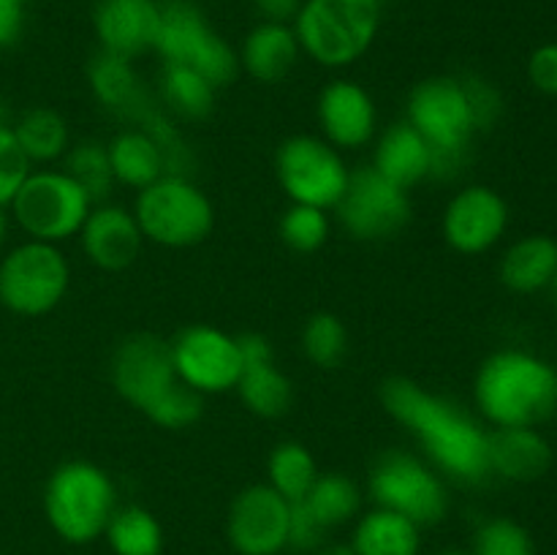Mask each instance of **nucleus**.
Here are the masks:
<instances>
[{
	"mask_svg": "<svg viewBox=\"0 0 557 555\" xmlns=\"http://www.w3.org/2000/svg\"><path fill=\"white\" fill-rule=\"evenodd\" d=\"M335 212L348 237L359 243H384L411 223V196L368 163L351 169L346 194Z\"/></svg>",
	"mask_w": 557,
	"mask_h": 555,
	"instance_id": "nucleus-12",
	"label": "nucleus"
},
{
	"mask_svg": "<svg viewBox=\"0 0 557 555\" xmlns=\"http://www.w3.org/2000/svg\"><path fill=\"white\" fill-rule=\"evenodd\" d=\"M239 69L253 76L261 85H275L283 82L299 63L297 36L292 25L281 22H261L245 36L243 49H239Z\"/></svg>",
	"mask_w": 557,
	"mask_h": 555,
	"instance_id": "nucleus-23",
	"label": "nucleus"
},
{
	"mask_svg": "<svg viewBox=\"0 0 557 555\" xmlns=\"http://www.w3.org/2000/svg\"><path fill=\"white\" fill-rule=\"evenodd\" d=\"M87 79H90L92 98L107 112L117 114L120 120H128L131 125L139 123L152 107H158L152 92L147 90L141 76L136 74L134 60L117 58V54L98 49V54L87 65Z\"/></svg>",
	"mask_w": 557,
	"mask_h": 555,
	"instance_id": "nucleus-20",
	"label": "nucleus"
},
{
	"mask_svg": "<svg viewBox=\"0 0 557 555\" xmlns=\"http://www.w3.org/2000/svg\"><path fill=\"white\" fill-rule=\"evenodd\" d=\"M381 403L386 414L417 439L424 460L444 479L482 484L493 477L490 430L449 397L428 392L411 379H389L381 386Z\"/></svg>",
	"mask_w": 557,
	"mask_h": 555,
	"instance_id": "nucleus-1",
	"label": "nucleus"
},
{
	"mask_svg": "<svg viewBox=\"0 0 557 555\" xmlns=\"http://www.w3.org/2000/svg\"><path fill=\"white\" fill-rule=\"evenodd\" d=\"M406 120L433 150L430 180L451 183L466 174L476 125L457 76H430L419 82L408 96Z\"/></svg>",
	"mask_w": 557,
	"mask_h": 555,
	"instance_id": "nucleus-3",
	"label": "nucleus"
},
{
	"mask_svg": "<svg viewBox=\"0 0 557 555\" xmlns=\"http://www.w3.org/2000/svg\"><path fill=\"white\" fill-rule=\"evenodd\" d=\"M386 0H302L292 27L299 49L324 69H348L368 54Z\"/></svg>",
	"mask_w": 557,
	"mask_h": 555,
	"instance_id": "nucleus-4",
	"label": "nucleus"
},
{
	"mask_svg": "<svg viewBox=\"0 0 557 555\" xmlns=\"http://www.w3.org/2000/svg\"><path fill=\"white\" fill-rule=\"evenodd\" d=\"M256 11L261 14V22H281L292 25L294 16L302 9V0H253Z\"/></svg>",
	"mask_w": 557,
	"mask_h": 555,
	"instance_id": "nucleus-44",
	"label": "nucleus"
},
{
	"mask_svg": "<svg viewBox=\"0 0 557 555\" xmlns=\"http://www.w3.org/2000/svg\"><path fill=\"white\" fill-rule=\"evenodd\" d=\"M25 22V3L20 0H0V49L16 44Z\"/></svg>",
	"mask_w": 557,
	"mask_h": 555,
	"instance_id": "nucleus-43",
	"label": "nucleus"
},
{
	"mask_svg": "<svg viewBox=\"0 0 557 555\" xmlns=\"http://www.w3.org/2000/svg\"><path fill=\"white\" fill-rule=\"evenodd\" d=\"M370 166L395 185H400V188L411 190L419 183H424V180H430L433 150H430L428 141L419 136V131L408 120H400V123L389 125L375 139Z\"/></svg>",
	"mask_w": 557,
	"mask_h": 555,
	"instance_id": "nucleus-22",
	"label": "nucleus"
},
{
	"mask_svg": "<svg viewBox=\"0 0 557 555\" xmlns=\"http://www.w3.org/2000/svg\"><path fill=\"white\" fill-rule=\"evenodd\" d=\"M292 504L270 484H250L228 509V542L239 555H277L288 547Z\"/></svg>",
	"mask_w": 557,
	"mask_h": 555,
	"instance_id": "nucleus-16",
	"label": "nucleus"
},
{
	"mask_svg": "<svg viewBox=\"0 0 557 555\" xmlns=\"http://www.w3.org/2000/svg\"><path fill=\"white\" fill-rule=\"evenodd\" d=\"M370 501L381 509L397 511L419 528L438 526L449 515L446 479L413 452L389 449L373 462L368 473Z\"/></svg>",
	"mask_w": 557,
	"mask_h": 555,
	"instance_id": "nucleus-9",
	"label": "nucleus"
},
{
	"mask_svg": "<svg viewBox=\"0 0 557 555\" xmlns=\"http://www.w3.org/2000/svg\"><path fill=\"white\" fill-rule=\"evenodd\" d=\"M319 555H354L351 544H326V547L315 550Z\"/></svg>",
	"mask_w": 557,
	"mask_h": 555,
	"instance_id": "nucleus-45",
	"label": "nucleus"
},
{
	"mask_svg": "<svg viewBox=\"0 0 557 555\" xmlns=\"http://www.w3.org/2000/svg\"><path fill=\"white\" fill-rule=\"evenodd\" d=\"M63 172L71 174V177L87 190V196H90L96 205L107 201L114 188L112 166H109V152L103 141L85 139L71 145L69 152L63 156Z\"/></svg>",
	"mask_w": 557,
	"mask_h": 555,
	"instance_id": "nucleus-33",
	"label": "nucleus"
},
{
	"mask_svg": "<svg viewBox=\"0 0 557 555\" xmlns=\"http://www.w3.org/2000/svg\"><path fill=\"white\" fill-rule=\"evenodd\" d=\"M441 555H473V553H468V550H446V553Z\"/></svg>",
	"mask_w": 557,
	"mask_h": 555,
	"instance_id": "nucleus-47",
	"label": "nucleus"
},
{
	"mask_svg": "<svg viewBox=\"0 0 557 555\" xmlns=\"http://www.w3.org/2000/svg\"><path fill=\"white\" fill-rule=\"evenodd\" d=\"M277 232L294 254H315L330 239V212L308 205H288L277 223Z\"/></svg>",
	"mask_w": 557,
	"mask_h": 555,
	"instance_id": "nucleus-35",
	"label": "nucleus"
},
{
	"mask_svg": "<svg viewBox=\"0 0 557 555\" xmlns=\"http://www.w3.org/2000/svg\"><path fill=\"white\" fill-rule=\"evenodd\" d=\"M549 288H553V294H555V310H557V275H555V281H553V286H549Z\"/></svg>",
	"mask_w": 557,
	"mask_h": 555,
	"instance_id": "nucleus-48",
	"label": "nucleus"
},
{
	"mask_svg": "<svg viewBox=\"0 0 557 555\" xmlns=\"http://www.w3.org/2000/svg\"><path fill=\"white\" fill-rule=\"evenodd\" d=\"M9 226H11L9 212H5V207H0V248H3L5 237H9Z\"/></svg>",
	"mask_w": 557,
	"mask_h": 555,
	"instance_id": "nucleus-46",
	"label": "nucleus"
},
{
	"mask_svg": "<svg viewBox=\"0 0 557 555\" xmlns=\"http://www.w3.org/2000/svg\"><path fill=\"white\" fill-rule=\"evenodd\" d=\"M158 0H98L92 27L103 52L136 60L156 44Z\"/></svg>",
	"mask_w": 557,
	"mask_h": 555,
	"instance_id": "nucleus-19",
	"label": "nucleus"
},
{
	"mask_svg": "<svg viewBox=\"0 0 557 555\" xmlns=\"http://www.w3.org/2000/svg\"><path fill=\"white\" fill-rule=\"evenodd\" d=\"M237 348L239 359H243V368H248V365L275 362V348H272V343L267 341L264 335H259V332H245V335H239Z\"/></svg>",
	"mask_w": 557,
	"mask_h": 555,
	"instance_id": "nucleus-42",
	"label": "nucleus"
},
{
	"mask_svg": "<svg viewBox=\"0 0 557 555\" xmlns=\"http://www.w3.org/2000/svg\"><path fill=\"white\" fill-rule=\"evenodd\" d=\"M315 118H319L321 139L341 152L362 150L379 131V109L373 96L354 79H332L319 92Z\"/></svg>",
	"mask_w": 557,
	"mask_h": 555,
	"instance_id": "nucleus-17",
	"label": "nucleus"
},
{
	"mask_svg": "<svg viewBox=\"0 0 557 555\" xmlns=\"http://www.w3.org/2000/svg\"><path fill=\"white\" fill-rule=\"evenodd\" d=\"M152 52L169 65L199 71L215 90L232 85L239 74V54L190 0H163Z\"/></svg>",
	"mask_w": 557,
	"mask_h": 555,
	"instance_id": "nucleus-8",
	"label": "nucleus"
},
{
	"mask_svg": "<svg viewBox=\"0 0 557 555\" xmlns=\"http://www.w3.org/2000/svg\"><path fill=\"white\" fill-rule=\"evenodd\" d=\"M96 201L71 174L58 166H38L11 199L9 212L27 239L60 245L79 237Z\"/></svg>",
	"mask_w": 557,
	"mask_h": 555,
	"instance_id": "nucleus-6",
	"label": "nucleus"
},
{
	"mask_svg": "<svg viewBox=\"0 0 557 555\" xmlns=\"http://www.w3.org/2000/svg\"><path fill=\"white\" fill-rule=\"evenodd\" d=\"M319 473L313 452L299 441H283L270 452V460H267V484L281 493L288 504L305 501Z\"/></svg>",
	"mask_w": 557,
	"mask_h": 555,
	"instance_id": "nucleus-31",
	"label": "nucleus"
},
{
	"mask_svg": "<svg viewBox=\"0 0 557 555\" xmlns=\"http://www.w3.org/2000/svg\"><path fill=\"white\" fill-rule=\"evenodd\" d=\"M141 414L163 430H185L201 419V414H205V397L177 381V384L169 386Z\"/></svg>",
	"mask_w": 557,
	"mask_h": 555,
	"instance_id": "nucleus-36",
	"label": "nucleus"
},
{
	"mask_svg": "<svg viewBox=\"0 0 557 555\" xmlns=\"http://www.w3.org/2000/svg\"><path fill=\"white\" fill-rule=\"evenodd\" d=\"M473 555H536L533 539L520 522L509 517H493L484 522L473 539Z\"/></svg>",
	"mask_w": 557,
	"mask_h": 555,
	"instance_id": "nucleus-37",
	"label": "nucleus"
},
{
	"mask_svg": "<svg viewBox=\"0 0 557 555\" xmlns=\"http://www.w3.org/2000/svg\"><path fill=\"white\" fill-rule=\"evenodd\" d=\"M528 76L533 87L547 96H557V44H544L528 60Z\"/></svg>",
	"mask_w": 557,
	"mask_h": 555,
	"instance_id": "nucleus-41",
	"label": "nucleus"
},
{
	"mask_svg": "<svg viewBox=\"0 0 557 555\" xmlns=\"http://www.w3.org/2000/svg\"><path fill=\"white\" fill-rule=\"evenodd\" d=\"M326 528L321 526L313 517V511L297 501L292 504V517H288V547L302 550V553H313V550H321L326 542Z\"/></svg>",
	"mask_w": 557,
	"mask_h": 555,
	"instance_id": "nucleus-40",
	"label": "nucleus"
},
{
	"mask_svg": "<svg viewBox=\"0 0 557 555\" xmlns=\"http://www.w3.org/2000/svg\"><path fill=\"white\" fill-rule=\"evenodd\" d=\"M215 87L188 65H169L163 63L161 79H158V96L161 107L172 118L199 123L207 120L215 109Z\"/></svg>",
	"mask_w": 557,
	"mask_h": 555,
	"instance_id": "nucleus-28",
	"label": "nucleus"
},
{
	"mask_svg": "<svg viewBox=\"0 0 557 555\" xmlns=\"http://www.w3.org/2000/svg\"><path fill=\"white\" fill-rule=\"evenodd\" d=\"M302 504L326 531H335L362 515V488L346 473H319Z\"/></svg>",
	"mask_w": 557,
	"mask_h": 555,
	"instance_id": "nucleus-30",
	"label": "nucleus"
},
{
	"mask_svg": "<svg viewBox=\"0 0 557 555\" xmlns=\"http://www.w3.org/2000/svg\"><path fill=\"white\" fill-rule=\"evenodd\" d=\"M117 509V488L101 466L69 460L58 466L44 490V511L60 539L87 544L103 536Z\"/></svg>",
	"mask_w": 557,
	"mask_h": 555,
	"instance_id": "nucleus-5",
	"label": "nucleus"
},
{
	"mask_svg": "<svg viewBox=\"0 0 557 555\" xmlns=\"http://www.w3.org/2000/svg\"><path fill=\"white\" fill-rule=\"evenodd\" d=\"M134 218L145 243L161 248H194L205 243L215 226L210 196L190 177L163 174L147 188L136 190Z\"/></svg>",
	"mask_w": 557,
	"mask_h": 555,
	"instance_id": "nucleus-7",
	"label": "nucleus"
},
{
	"mask_svg": "<svg viewBox=\"0 0 557 555\" xmlns=\"http://www.w3.org/2000/svg\"><path fill=\"white\" fill-rule=\"evenodd\" d=\"M174 373L180 384L207 395H226L237 390L243 375L237 337L210 324H190L169 343Z\"/></svg>",
	"mask_w": 557,
	"mask_h": 555,
	"instance_id": "nucleus-13",
	"label": "nucleus"
},
{
	"mask_svg": "<svg viewBox=\"0 0 557 555\" xmlns=\"http://www.w3.org/2000/svg\"><path fill=\"white\" fill-rule=\"evenodd\" d=\"M103 536L114 555H161L163 550L161 522L141 506H117Z\"/></svg>",
	"mask_w": 557,
	"mask_h": 555,
	"instance_id": "nucleus-32",
	"label": "nucleus"
},
{
	"mask_svg": "<svg viewBox=\"0 0 557 555\" xmlns=\"http://www.w3.org/2000/svg\"><path fill=\"white\" fill-rule=\"evenodd\" d=\"M473 403L490 428H539L557 411V370L525 348H500L479 365Z\"/></svg>",
	"mask_w": 557,
	"mask_h": 555,
	"instance_id": "nucleus-2",
	"label": "nucleus"
},
{
	"mask_svg": "<svg viewBox=\"0 0 557 555\" xmlns=\"http://www.w3.org/2000/svg\"><path fill=\"white\" fill-rule=\"evenodd\" d=\"M109 166H112L114 185H125L131 190H141L166 174L163 152L141 128H123L107 145Z\"/></svg>",
	"mask_w": 557,
	"mask_h": 555,
	"instance_id": "nucleus-26",
	"label": "nucleus"
},
{
	"mask_svg": "<svg viewBox=\"0 0 557 555\" xmlns=\"http://www.w3.org/2000/svg\"><path fill=\"white\" fill-rule=\"evenodd\" d=\"M11 128L33 166H52L54 161H63L71 147L69 123L63 114L49 107L27 109Z\"/></svg>",
	"mask_w": 557,
	"mask_h": 555,
	"instance_id": "nucleus-27",
	"label": "nucleus"
},
{
	"mask_svg": "<svg viewBox=\"0 0 557 555\" xmlns=\"http://www.w3.org/2000/svg\"><path fill=\"white\" fill-rule=\"evenodd\" d=\"M82 254L103 272H120L134 264L141 254V229L134 212L120 205L101 201L90 210L79 232Z\"/></svg>",
	"mask_w": 557,
	"mask_h": 555,
	"instance_id": "nucleus-18",
	"label": "nucleus"
},
{
	"mask_svg": "<svg viewBox=\"0 0 557 555\" xmlns=\"http://www.w3.org/2000/svg\"><path fill=\"white\" fill-rule=\"evenodd\" d=\"M348 544L354 555H419L422 528L397 511L373 506L357 517Z\"/></svg>",
	"mask_w": 557,
	"mask_h": 555,
	"instance_id": "nucleus-25",
	"label": "nucleus"
},
{
	"mask_svg": "<svg viewBox=\"0 0 557 555\" xmlns=\"http://www.w3.org/2000/svg\"><path fill=\"white\" fill-rule=\"evenodd\" d=\"M109 375H112L114 392L125 403L145 411L169 386L177 384L169 341L152 335V332L128 335L114 348Z\"/></svg>",
	"mask_w": 557,
	"mask_h": 555,
	"instance_id": "nucleus-14",
	"label": "nucleus"
},
{
	"mask_svg": "<svg viewBox=\"0 0 557 555\" xmlns=\"http://www.w3.org/2000/svg\"><path fill=\"white\" fill-rule=\"evenodd\" d=\"M302 351L310 365L321 370H332L343 365L348 354L346 324L335 313H313L302 326Z\"/></svg>",
	"mask_w": 557,
	"mask_h": 555,
	"instance_id": "nucleus-34",
	"label": "nucleus"
},
{
	"mask_svg": "<svg viewBox=\"0 0 557 555\" xmlns=\"http://www.w3.org/2000/svg\"><path fill=\"white\" fill-rule=\"evenodd\" d=\"M509 229V205L490 185H466L446 205L441 234L462 256L493 250Z\"/></svg>",
	"mask_w": 557,
	"mask_h": 555,
	"instance_id": "nucleus-15",
	"label": "nucleus"
},
{
	"mask_svg": "<svg viewBox=\"0 0 557 555\" xmlns=\"http://www.w3.org/2000/svg\"><path fill=\"white\" fill-rule=\"evenodd\" d=\"M30 172L33 163L27 161V156L22 152L20 141H16L14 136V128L0 123V207L9 210L11 199H14L16 190L22 188V183H25Z\"/></svg>",
	"mask_w": 557,
	"mask_h": 555,
	"instance_id": "nucleus-38",
	"label": "nucleus"
},
{
	"mask_svg": "<svg viewBox=\"0 0 557 555\" xmlns=\"http://www.w3.org/2000/svg\"><path fill=\"white\" fill-rule=\"evenodd\" d=\"M20 3H27V0H20Z\"/></svg>",
	"mask_w": 557,
	"mask_h": 555,
	"instance_id": "nucleus-49",
	"label": "nucleus"
},
{
	"mask_svg": "<svg viewBox=\"0 0 557 555\" xmlns=\"http://www.w3.org/2000/svg\"><path fill=\"white\" fill-rule=\"evenodd\" d=\"M275 174L292 205H308L330 212L346 194L351 169L343 152L326 139L297 134L277 147Z\"/></svg>",
	"mask_w": 557,
	"mask_h": 555,
	"instance_id": "nucleus-11",
	"label": "nucleus"
},
{
	"mask_svg": "<svg viewBox=\"0 0 557 555\" xmlns=\"http://www.w3.org/2000/svg\"><path fill=\"white\" fill-rule=\"evenodd\" d=\"M490 471L509 482H533L553 466V446L536 428H490Z\"/></svg>",
	"mask_w": 557,
	"mask_h": 555,
	"instance_id": "nucleus-21",
	"label": "nucleus"
},
{
	"mask_svg": "<svg viewBox=\"0 0 557 555\" xmlns=\"http://www.w3.org/2000/svg\"><path fill=\"white\" fill-rule=\"evenodd\" d=\"M462 90H466L468 109H471L473 125L479 131H487L498 123L500 112H504V101H500V92L490 85L482 76H462Z\"/></svg>",
	"mask_w": 557,
	"mask_h": 555,
	"instance_id": "nucleus-39",
	"label": "nucleus"
},
{
	"mask_svg": "<svg viewBox=\"0 0 557 555\" xmlns=\"http://www.w3.org/2000/svg\"><path fill=\"white\" fill-rule=\"evenodd\" d=\"M500 283L515 294H536L553 286L557 275V243L547 234L515 239L500 256Z\"/></svg>",
	"mask_w": 557,
	"mask_h": 555,
	"instance_id": "nucleus-24",
	"label": "nucleus"
},
{
	"mask_svg": "<svg viewBox=\"0 0 557 555\" xmlns=\"http://www.w3.org/2000/svg\"><path fill=\"white\" fill-rule=\"evenodd\" d=\"M237 395L250 414L261 419L286 417L294 403V386L275 362L248 365L237 381Z\"/></svg>",
	"mask_w": 557,
	"mask_h": 555,
	"instance_id": "nucleus-29",
	"label": "nucleus"
},
{
	"mask_svg": "<svg viewBox=\"0 0 557 555\" xmlns=\"http://www.w3.org/2000/svg\"><path fill=\"white\" fill-rule=\"evenodd\" d=\"M71 264L60 245L25 239L0 259V305L25 319L47 316L65 299Z\"/></svg>",
	"mask_w": 557,
	"mask_h": 555,
	"instance_id": "nucleus-10",
	"label": "nucleus"
}]
</instances>
